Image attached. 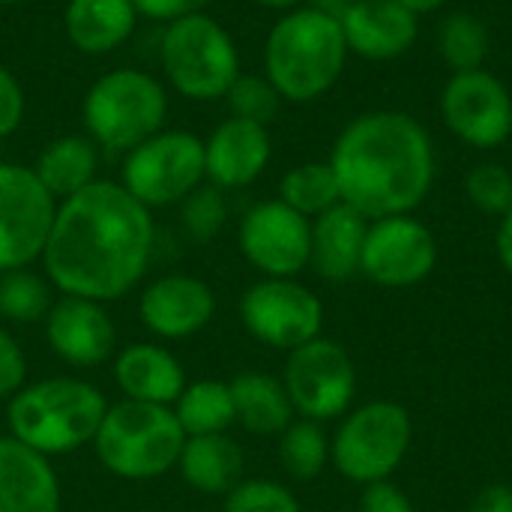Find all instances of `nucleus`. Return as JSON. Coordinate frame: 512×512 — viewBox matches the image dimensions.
<instances>
[{"label":"nucleus","instance_id":"nucleus-6","mask_svg":"<svg viewBox=\"0 0 512 512\" xmlns=\"http://www.w3.org/2000/svg\"><path fill=\"white\" fill-rule=\"evenodd\" d=\"M165 117L168 87L138 66H120L99 75L81 102L84 132L108 153H129L165 129Z\"/></svg>","mask_w":512,"mask_h":512},{"label":"nucleus","instance_id":"nucleus-42","mask_svg":"<svg viewBox=\"0 0 512 512\" xmlns=\"http://www.w3.org/2000/svg\"><path fill=\"white\" fill-rule=\"evenodd\" d=\"M354 0H309V6H315V9H321V12H327V15H342L348 6H351Z\"/></svg>","mask_w":512,"mask_h":512},{"label":"nucleus","instance_id":"nucleus-19","mask_svg":"<svg viewBox=\"0 0 512 512\" xmlns=\"http://www.w3.org/2000/svg\"><path fill=\"white\" fill-rule=\"evenodd\" d=\"M420 15L399 0H354L342 15L348 51L366 60H396L417 42Z\"/></svg>","mask_w":512,"mask_h":512},{"label":"nucleus","instance_id":"nucleus-30","mask_svg":"<svg viewBox=\"0 0 512 512\" xmlns=\"http://www.w3.org/2000/svg\"><path fill=\"white\" fill-rule=\"evenodd\" d=\"M489 48V27L471 12H453L438 27V51L453 72L483 69Z\"/></svg>","mask_w":512,"mask_h":512},{"label":"nucleus","instance_id":"nucleus-20","mask_svg":"<svg viewBox=\"0 0 512 512\" xmlns=\"http://www.w3.org/2000/svg\"><path fill=\"white\" fill-rule=\"evenodd\" d=\"M111 378L123 399L147 405H174L186 390L183 363L156 342H132L117 348L111 360Z\"/></svg>","mask_w":512,"mask_h":512},{"label":"nucleus","instance_id":"nucleus-18","mask_svg":"<svg viewBox=\"0 0 512 512\" xmlns=\"http://www.w3.org/2000/svg\"><path fill=\"white\" fill-rule=\"evenodd\" d=\"M273 159V138L270 126L225 117L207 138H204V174L207 183L234 192L252 186Z\"/></svg>","mask_w":512,"mask_h":512},{"label":"nucleus","instance_id":"nucleus-22","mask_svg":"<svg viewBox=\"0 0 512 512\" xmlns=\"http://www.w3.org/2000/svg\"><path fill=\"white\" fill-rule=\"evenodd\" d=\"M369 219L348 204H336L312 219L309 267L327 282H348L360 273Z\"/></svg>","mask_w":512,"mask_h":512},{"label":"nucleus","instance_id":"nucleus-4","mask_svg":"<svg viewBox=\"0 0 512 512\" xmlns=\"http://www.w3.org/2000/svg\"><path fill=\"white\" fill-rule=\"evenodd\" d=\"M108 411L105 393L72 375L24 384L6 402V426L15 441L54 459L93 444Z\"/></svg>","mask_w":512,"mask_h":512},{"label":"nucleus","instance_id":"nucleus-11","mask_svg":"<svg viewBox=\"0 0 512 512\" xmlns=\"http://www.w3.org/2000/svg\"><path fill=\"white\" fill-rule=\"evenodd\" d=\"M240 321L252 339L291 354L324 330V303L297 279H258L240 297Z\"/></svg>","mask_w":512,"mask_h":512},{"label":"nucleus","instance_id":"nucleus-21","mask_svg":"<svg viewBox=\"0 0 512 512\" xmlns=\"http://www.w3.org/2000/svg\"><path fill=\"white\" fill-rule=\"evenodd\" d=\"M63 495L51 459L0 435V512H60Z\"/></svg>","mask_w":512,"mask_h":512},{"label":"nucleus","instance_id":"nucleus-13","mask_svg":"<svg viewBox=\"0 0 512 512\" xmlns=\"http://www.w3.org/2000/svg\"><path fill=\"white\" fill-rule=\"evenodd\" d=\"M243 258L270 279H297L312 255V219L270 198L252 204L237 231Z\"/></svg>","mask_w":512,"mask_h":512},{"label":"nucleus","instance_id":"nucleus-10","mask_svg":"<svg viewBox=\"0 0 512 512\" xmlns=\"http://www.w3.org/2000/svg\"><path fill=\"white\" fill-rule=\"evenodd\" d=\"M282 384L297 417L327 423L348 414L357 393V369L339 342L318 336L288 354Z\"/></svg>","mask_w":512,"mask_h":512},{"label":"nucleus","instance_id":"nucleus-1","mask_svg":"<svg viewBox=\"0 0 512 512\" xmlns=\"http://www.w3.org/2000/svg\"><path fill=\"white\" fill-rule=\"evenodd\" d=\"M153 249V210L135 201L120 180L99 177L72 198L57 201L39 261L57 294L108 306L144 282Z\"/></svg>","mask_w":512,"mask_h":512},{"label":"nucleus","instance_id":"nucleus-15","mask_svg":"<svg viewBox=\"0 0 512 512\" xmlns=\"http://www.w3.org/2000/svg\"><path fill=\"white\" fill-rule=\"evenodd\" d=\"M447 129L474 150H495L512 135V96L486 69L453 72L441 93Z\"/></svg>","mask_w":512,"mask_h":512},{"label":"nucleus","instance_id":"nucleus-29","mask_svg":"<svg viewBox=\"0 0 512 512\" xmlns=\"http://www.w3.org/2000/svg\"><path fill=\"white\" fill-rule=\"evenodd\" d=\"M54 285L30 267L0 273V318L9 324H39L54 303Z\"/></svg>","mask_w":512,"mask_h":512},{"label":"nucleus","instance_id":"nucleus-7","mask_svg":"<svg viewBox=\"0 0 512 512\" xmlns=\"http://www.w3.org/2000/svg\"><path fill=\"white\" fill-rule=\"evenodd\" d=\"M159 66L174 93L189 102L225 99L240 75V51L234 36L207 12L165 24L159 39Z\"/></svg>","mask_w":512,"mask_h":512},{"label":"nucleus","instance_id":"nucleus-17","mask_svg":"<svg viewBox=\"0 0 512 512\" xmlns=\"http://www.w3.org/2000/svg\"><path fill=\"white\" fill-rule=\"evenodd\" d=\"M216 315L213 288L192 273H165L144 285L138 297L141 324L165 342L198 336Z\"/></svg>","mask_w":512,"mask_h":512},{"label":"nucleus","instance_id":"nucleus-27","mask_svg":"<svg viewBox=\"0 0 512 512\" xmlns=\"http://www.w3.org/2000/svg\"><path fill=\"white\" fill-rule=\"evenodd\" d=\"M186 438L195 435H219L234 426V399L228 381L201 378L186 384L180 399L171 405Z\"/></svg>","mask_w":512,"mask_h":512},{"label":"nucleus","instance_id":"nucleus-38","mask_svg":"<svg viewBox=\"0 0 512 512\" xmlns=\"http://www.w3.org/2000/svg\"><path fill=\"white\" fill-rule=\"evenodd\" d=\"M357 512H414V504L396 483L381 480V483L363 486Z\"/></svg>","mask_w":512,"mask_h":512},{"label":"nucleus","instance_id":"nucleus-14","mask_svg":"<svg viewBox=\"0 0 512 512\" xmlns=\"http://www.w3.org/2000/svg\"><path fill=\"white\" fill-rule=\"evenodd\" d=\"M438 264L435 234L411 213L372 219L366 231L360 273L381 288H411L432 276Z\"/></svg>","mask_w":512,"mask_h":512},{"label":"nucleus","instance_id":"nucleus-25","mask_svg":"<svg viewBox=\"0 0 512 512\" xmlns=\"http://www.w3.org/2000/svg\"><path fill=\"white\" fill-rule=\"evenodd\" d=\"M99 159L102 150L87 132H69L48 141L30 168L57 201H66L99 180Z\"/></svg>","mask_w":512,"mask_h":512},{"label":"nucleus","instance_id":"nucleus-31","mask_svg":"<svg viewBox=\"0 0 512 512\" xmlns=\"http://www.w3.org/2000/svg\"><path fill=\"white\" fill-rule=\"evenodd\" d=\"M279 462L294 480H315L330 462V438L315 420H291L279 435Z\"/></svg>","mask_w":512,"mask_h":512},{"label":"nucleus","instance_id":"nucleus-12","mask_svg":"<svg viewBox=\"0 0 512 512\" xmlns=\"http://www.w3.org/2000/svg\"><path fill=\"white\" fill-rule=\"evenodd\" d=\"M54 216L57 198L39 183L36 171L0 162V273L42 258Z\"/></svg>","mask_w":512,"mask_h":512},{"label":"nucleus","instance_id":"nucleus-35","mask_svg":"<svg viewBox=\"0 0 512 512\" xmlns=\"http://www.w3.org/2000/svg\"><path fill=\"white\" fill-rule=\"evenodd\" d=\"M225 512H300L297 495L276 480H240L225 495Z\"/></svg>","mask_w":512,"mask_h":512},{"label":"nucleus","instance_id":"nucleus-2","mask_svg":"<svg viewBox=\"0 0 512 512\" xmlns=\"http://www.w3.org/2000/svg\"><path fill=\"white\" fill-rule=\"evenodd\" d=\"M330 168L342 204L369 222L414 213L435 183V147L429 132L405 111H369L336 138Z\"/></svg>","mask_w":512,"mask_h":512},{"label":"nucleus","instance_id":"nucleus-28","mask_svg":"<svg viewBox=\"0 0 512 512\" xmlns=\"http://www.w3.org/2000/svg\"><path fill=\"white\" fill-rule=\"evenodd\" d=\"M279 201H285L291 210L303 213L306 219H315V216L327 213L330 207L342 204L339 180H336L330 162L294 165L279 183Z\"/></svg>","mask_w":512,"mask_h":512},{"label":"nucleus","instance_id":"nucleus-33","mask_svg":"<svg viewBox=\"0 0 512 512\" xmlns=\"http://www.w3.org/2000/svg\"><path fill=\"white\" fill-rule=\"evenodd\" d=\"M180 225L189 240L195 243H210L228 222V201L225 192L204 183L192 195H186L180 204Z\"/></svg>","mask_w":512,"mask_h":512},{"label":"nucleus","instance_id":"nucleus-32","mask_svg":"<svg viewBox=\"0 0 512 512\" xmlns=\"http://www.w3.org/2000/svg\"><path fill=\"white\" fill-rule=\"evenodd\" d=\"M228 102V117H240V120H252L261 126H270L279 117L282 108V96L276 93V87L267 81V75H249L240 72L234 78V84L225 93Z\"/></svg>","mask_w":512,"mask_h":512},{"label":"nucleus","instance_id":"nucleus-40","mask_svg":"<svg viewBox=\"0 0 512 512\" xmlns=\"http://www.w3.org/2000/svg\"><path fill=\"white\" fill-rule=\"evenodd\" d=\"M471 512H512V486H507V483H492V486H486V489L474 498Z\"/></svg>","mask_w":512,"mask_h":512},{"label":"nucleus","instance_id":"nucleus-24","mask_svg":"<svg viewBox=\"0 0 512 512\" xmlns=\"http://www.w3.org/2000/svg\"><path fill=\"white\" fill-rule=\"evenodd\" d=\"M243 471H246V456L228 432L186 438L177 459L180 480L198 495L225 498L243 480Z\"/></svg>","mask_w":512,"mask_h":512},{"label":"nucleus","instance_id":"nucleus-23","mask_svg":"<svg viewBox=\"0 0 512 512\" xmlns=\"http://www.w3.org/2000/svg\"><path fill=\"white\" fill-rule=\"evenodd\" d=\"M138 18L132 0H66L63 33L75 51L102 57L132 39Z\"/></svg>","mask_w":512,"mask_h":512},{"label":"nucleus","instance_id":"nucleus-26","mask_svg":"<svg viewBox=\"0 0 512 512\" xmlns=\"http://www.w3.org/2000/svg\"><path fill=\"white\" fill-rule=\"evenodd\" d=\"M234 399V423H240L249 435H282L294 420L291 399L285 393L282 378L267 372H240L228 381Z\"/></svg>","mask_w":512,"mask_h":512},{"label":"nucleus","instance_id":"nucleus-34","mask_svg":"<svg viewBox=\"0 0 512 512\" xmlns=\"http://www.w3.org/2000/svg\"><path fill=\"white\" fill-rule=\"evenodd\" d=\"M468 201L486 216H504L512 207V174L498 162H480L465 177Z\"/></svg>","mask_w":512,"mask_h":512},{"label":"nucleus","instance_id":"nucleus-9","mask_svg":"<svg viewBox=\"0 0 512 512\" xmlns=\"http://www.w3.org/2000/svg\"><path fill=\"white\" fill-rule=\"evenodd\" d=\"M204 183V138L189 129L165 126L123 153L120 186L147 210L174 207Z\"/></svg>","mask_w":512,"mask_h":512},{"label":"nucleus","instance_id":"nucleus-43","mask_svg":"<svg viewBox=\"0 0 512 512\" xmlns=\"http://www.w3.org/2000/svg\"><path fill=\"white\" fill-rule=\"evenodd\" d=\"M399 3H405L414 15H426V12H435V9H441L447 0H399Z\"/></svg>","mask_w":512,"mask_h":512},{"label":"nucleus","instance_id":"nucleus-41","mask_svg":"<svg viewBox=\"0 0 512 512\" xmlns=\"http://www.w3.org/2000/svg\"><path fill=\"white\" fill-rule=\"evenodd\" d=\"M495 249H498V261L512 276V207L501 216V225H498V234H495Z\"/></svg>","mask_w":512,"mask_h":512},{"label":"nucleus","instance_id":"nucleus-36","mask_svg":"<svg viewBox=\"0 0 512 512\" xmlns=\"http://www.w3.org/2000/svg\"><path fill=\"white\" fill-rule=\"evenodd\" d=\"M27 384V354L21 342L0 324V402H9Z\"/></svg>","mask_w":512,"mask_h":512},{"label":"nucleus","instance_id":"nucleus-16","mask_svg":"<svg viewBox=\"0 0 512 512\" xmlns=\"http://www.w3.org/2000/svg\"><path fill=\"white\" fill-rule=\"evenodd\" d=\"M42 324L48 348L72 369H96L117 354V327L105 303L60 294Z\"/></svg>","mask_w":512,"mask_h":512},{"label":"nucleus","instance_id":"nucleus-8","mask_svg":"<svg viewBox=\"0 0 512 512\" xmlns=\"http://www.w3.org/2000/svg\"><path fill=\"white\" fill-rule=\"evenodd\" d=\"M411 414L387 399L360 405L348 411L330 438V462L333 468L357 483H381L390 480L411 450Z\"/></svg>","mask_w":512,"mask_h":512},{"label":"nucleus","instance_id":"nucleus-3","mask_svg":"<svg viewBox=\"0 0 512 512\" xmlns=\"http://www.w3.org/2000/svg\"><path fill=\"white\" fill-rule=\"evenodd\" d=\"M348 42L336 15L315 6H294L270 27L264 42V75L282 102H315L345 72Z\"/></svg>","mask_w":512,"mask_h":512},{"label":"nucleus","instance_id":"nucleus-5","mask_svg":"<svg viewBox=\"0 0 512 512\" xmlns=\"http://www.w3.org/2000/svg\"><path fill=\"white\" fill-rule=\"evenodd\" d=\"M186 432L168 405L120 399L108 405L93 438L99 465L120 480H156L177 468Z\"/></svg>","mask_w":512,"mask_h":512},{"label":"nucleus","instance_id":"nucleus-45","mask_svg":"<svg viewBox=\"0 0 512 512\" xmlns=\"http://www.w3.org/2000/svg\"><path fill=\"white\" fill-rule=\"evenodd\" d=\"M18 3H27V0H0V6H18Z\"/></svg>","mask_w":512,"mask_h":512},{"label":"nucleus","instance_id":"nucleus-37","mask_svg":"<svg viewBox=\"0 0 512 512\" xmlns=\"http://www.w3.org/2000/svg\"><path fill=\"white\" fill-rule=\"evenodd\" d=\"M24 111H27L24 87L18 75L0 63V141L18 132V126L24 123Z\"/></svg>","mask_w":512,"mask_h":512},{"label":"nucleus","instance_id":"nucleus-44","mask_svg":"<svg viewBox=\"0 0 512 512\" xmlns=\"http://www.w3.org/2000/svg\"><path fill=\"white\" fill-rule=\"evenodd\" d=\"M255 6H264V9H276V12H288L294 6H300V0H249Z\"/></svg>","mask_w":512,"mask_h":512},{"label":"nucleus","instance_id":"nucleus-39","mask_svg":"<svg viewBox=\"0 0 512 512\" xmlns=\"http://www.w3.org/2000/svg\"><path fill=\"white\" fill-rule=\"evenodd\" d=\"M132 3H135V9H138L141 18L171 24V21H180L186 15L207 12V6L213 0H132Z\"/></svg>","mask_w":512,"mask_h":512}]
</instances>
